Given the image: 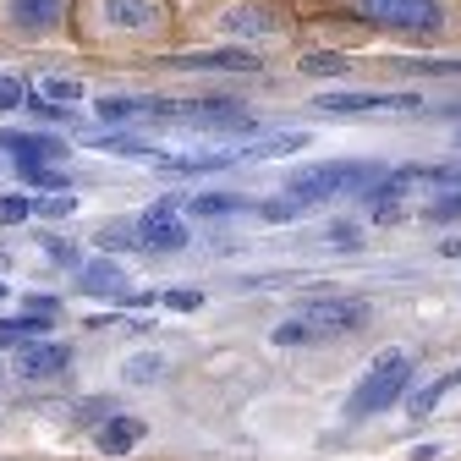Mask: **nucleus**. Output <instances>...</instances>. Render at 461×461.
I'll list each match as a JSON object with an SVG mask.
<instances>
[{
	"mask_svg": "<svg viewBox=\"0 0 461 461\" xmlns=\"http://www.w3.org/2000/svg\"><path fill=\"white\" fill-rule=\"evenodd\" d=\"M412 384V357L401 352V346H390V352L374 357V368L357 379V390L346 395V418H374V412H390L401 395H407Z\"/></svg>",
	"mask_w": 461,
	"mask_h": 461,
	"instance_id": "obj_1",
	"label": "nucleus"
},
{
	"mask_svg": "<svg viewBox=\"0 0 461 461\" xmlns=\"http://www.w3.org/2000/svg\"><path fill=\"white\" fill-rule=\"evenodd\" d=\"M379 176H384V165H368V159H335V165H308V170H292L285 193H292L297 203H319V198L368 193Z\"/></svg>",
	"mask_w": 461,
	"mask_h": 461,
	"instance_id": "obj_2",
	"label": "nucleus"
},
{
	"mask_svg": "<svg viewBox=\"0 0 461 461\" xmlns=\"http://www.w3.org/2000/svg\"><path fill=\"white\" fill-rule=\"evenodd\" d=\"M352 6L395 33H439V0H352Z\"/></svg>",
	"mask_w": 461,
	"mask_h": 461,
	"instance_id": "obj_3",
	"label": "nucleus"
},
{
	"mask_svg": "<svg viewBox=\"0 0 461 461\" xmlns=\"http://www.w3.org/2000/svg\"><path fill=\"white\" fill-rule=\"evenodd\" d=\"M138 237H143L149 253H182V248L193 242V230H187V220L176 214V203H154V209H143V220H138Z\"/></svg>",
	"mask_w": 461,
	"mask_h": 461,
	"instance_id": "obj_4",
	"label": "nucleus"
},
{
	"mask_svg": "<svg viewBox=\"0 0 461 461\" xmlns=\"http://www.w3.org/2000/svg\"><path fill=\"white\" fill-rule=\"evenodd\" d=\"M319 115H374V110H418V94H319Z\"/></svg>",
	"mask_w": 461,
	"mask_h": 461,
	"instance_id": "obj_5",
	"label": "nucleus"
},
{
	"mask_svg": "<svg viewBox=\"0 0 461 461\" xmlns=\"http://www.w3.org/2000/svg\"><path fill=\"white\" fill-rule=\"evenodd\" d=\"M303 319L319 330V340L324 335H346V330H357L363 319H368V303H357V297H324V303H308L303 308Z\"/></svg>",
	"mask_w": 461,
	"mask_h": 461,
	"instance_id": "obj_6",
	"label": "nucleus"
},
{
	"mask_svg": "<svg viewBox=\"0 0 461 461\" xmlns=\"http://www.w3.org/2000/svg\"><path fill=\"white\" fill-rule=\"evenodd\" d=\"M17 363H23L28 379H55V374H67V368H72V346L28 340V346H17Z\"/></svg>",
	"mask_w": 461,
	"mask_h": 461,
	"instance_id": "obj_7",
	"label": "nucleus"
},
{
	"mask_svg": "<svg viewBox=\"0 0 461 461\" xmlns=\"http://www.w3.org/2000/svg\"><path fill=\"white\" fill-rule=\"evenodd\" d=\"M99 12H104L110 28H122V33L159 28V0H99Z\"/></svg>",
	"mask_w": 461,
	"mask_h": 461,
	"instance_id": "obj_8",
	"label": "nucleus"
},
{
	"mask_svg": "<svg viewBox=\"0 0 461 461\" xmlns=\"http://www.w3.org/2000/svg\"><path fill=\"white\" fill-rule=\"evenodd\" d=\"M61 12H67V0H6V17L17 28H28V33L55 28V23H61Z\"/></svg>",
	"mask_w": 461,
	"mask_h": 461,
	"instance_id": "obj_9",
	"label": "nucleus"
},
{
	"mask_svg": "<svg viewBox=\"0 0 461 461\" xmlns=\"http://www.w3.org/2000/svg\"><path fill=\"white\" fill-rule=\"evenodd\" d=\"M176 72H248L258 67L248 50H203V55H182V61H170Z\"/></svg>",
	"mask_w": 461,
	"mask_h": 461,
	"instance_id": "obj_10",
	"label": "nucleus"
},
{
	"mask_svg": "<svg viewBox=\"0 0 461 461\" xmlns=\"http://www.w3.org/2000/svg\"><path fill=\"white\" fill-rule=\"evenodd\" d=\"M143 434H149V423H143V418H110V423H99L94 445H99L104 456H127Z\"/></svg>",
	"mask_w": 461,
	"mask_h": 461,
	"instance_id": "obj_11",
	"label": "nucleus"
},
{
	"mask_svg": "<svg viewBox=\"0 0 461 461\" xmlns=\"http://www.w3.org/2000/svg\"><path fill=\"white\" fill-rule=\"evenodd\" d=\"M0 149H12L17 159H61V154H67V143H61V138H44V132H17V127L0 132Z\"/></svg>",
	"mask_w": 461,
	"mask_h": 461,
	"instance_id": "obj_12",
	"label": "nucleus"
},
{
	"mask_svg": "<svg viewBox=\"0 0 461 461\" xmlns=\"http://www.w3.org/2000/svg\"><path fill=\"white\" fill-rule=\"evenodd\" d=\"M83 292H94V297H122L127 292V269L115 264V258H94V264H83Z\"/></svg>",
	"mask_w": 461,
	"mask_h": 461,
	"instance_id": "obj_13",
	"label": "nucleus"
},
{
	"mask_svg": "<svg viewBox=\"0 0 461 461\" xmlns=\"http://www.w3.org/2000/svg\"><path fill=\"white\" fill-rule=\"evenodd\" d=\"M104 122H127V115H154L159 110V99H132V94H104L99 104H94Z\"/></svg>",
	"mask_w": 461,
	"mask_h": 461,
	"instance_id": "obj_14",
	"label": "nucleus"
},
{
	"mask_svg": "<svg viewBox=\"0 0 461 461\" xmlns=\"http://www.w3.org/2000/svg\"><path fill=\"white\" fill-rule=\"evenodd\" d=\"M17 176L28 187H44V193H67V170H55L50 159H17Z\"/></svg>",
	"mask_w": 461,
	"mask_h": 461,
	"instance_id": "obj_15",
	"label": "nucleus"
},
{
	"mask_svg": "<svg viewBox=\"0 0 461 461\" xmlns=\"http://www.w3.org/2000/svg\"><path fill=\"white\" fill-rule=\"evenodd\" d=\"M456 384H461V368H450V374H439L434 384H423V390H412V418H429V412L439 407V401H445V395H450Z\"/></svg>",
	"mask_w": 461,
	"mask_h": 461,
	"instance_id": "obj_16",
	"label": "nucleus"
},
{
	"mask_svg": "<svg viewBox=\"0 0 461 461\" xmlns=\"http://www.w3.org/2000/svg\"><path fill=\"white\" fill-rule=\"evenodd\" d=\"M187 209H193L198 220H220V214H242L248 203L230 198V193H198V198H187Z\"/></svg>",
	"mask_w": 461,
	"mask_h": 461,
	"instance_id": "obj_17",
	"label": "nucleus"
},
{
	"mask_svg": "<svg viewBox=\"0 0 461 461\" xmlns=\"http://www.w3.org/2000/svg\"><path fill=\"white\" fill-rule=\"evenodd\" d=\"M308 149V132H280V138H264L253 149H242V159H275V154H297Z\"/></svg>",
	"mask_w": 461,
	"mask_h": 461,
	"instance_id": "obj_18",
	"label": "nucleus"
},
{
	"mask_svg": "<svg viewBox=\"0 0 461 461\" xmlns=\"http://www.w3.org/2000/svg\"><path fill=\"white\" fill-rule=\"evenodd\" d=\"M39 330H44V319H39V313L0 319V346H28V340H39Z\"/></svg>",
	"mask_w": 461,
	"mask_h": 461,
	"instance_id": "obj_19",
	"label": "nucleus"
},
{
	"mask_svg": "<svg viewBox=\"0 0 461 461\" xmlns=\"http://www.w3.org/2000/svg\"><path fill=\"white\" fill-rule=\"evenodd\" d=\"M313 340H319V330H313L303 313H297V319H280V324H275V346H313Z\"/></svg>",
	"mask_w": 461,
	"mask_h": 461,
	"instance_id": "obj_20",
	"label": "nucleus"
},
{
	"mask_svg": "<svg viewBox=\"0 0 461 461\" xmlns=\"http://www.w3.org/2000/svg\"><path fill=\"white\" fill-rule=\"evenodd\" d=\"M303 72L308 77H340L352 67H346V55H335V50H313V55H303Z\"/></svg>",
	"mask_w": 461,
	"mask_h": 461,
	"instance_id": "obj_21",
	"label": "nucleus"
},
{
	"mask_svg": "<svg viewBox=\"0 0 461 461\" xmlns=\"http://www.w3.org/2000/svg\"><path fill=\"white\" fill-rule=\"evenodd\" d=\"M44 99L50 104H77L83 99V83L77 77H44Z\"/></svg>",
	"mask_w": 461,
	"mask_h": 461,
	"instance_id": "obj_22",
	"label": "nucleus"
},
{
	"mask_svg": "<svg viewBox=\"0 0 461 461\" xmlns=\"http://www.w3.org/2000/svg\"><path fill=\"white\" fill-rule=\"evenodd\" d=\"M225 28H230V33H269L275 23H269L264 12H225Z\"/></svg>",
	"mask_w": 461,
	"mask_h": 461,
	"instance_id": "obj_23",
	"label": "nucleus"
},
{
	"mask_svg": "<svg viewBox=\"0 0 461 461\" xmlns=\"http://www.w3.org/2000/svg\"><path fill=\"white\" fill-rule=\"evenodd\" d=\"M324 242L340 248V253H352V248H357V225H352V220H330V225H324Z\"/></svg>",
	"mask_w": 461,
	"mask_h": 461,
	"instance_id": "obj_24",
	"label": "nucleus"
},
{
	"mask_svg": "<svg viewBox=\"0 0 461 461\" xmlns=\"http://www.w3.org/2000/svg\"><path fill=\"white\" fill-rule=\"evenodd\" d=\"M159 368H165V363H159L154 352H138V357H127V379H132V384H149V379H159Z\"/></svg>",
	"mask_w": 461,
	"mask_h": 461,
	"instance_id": "obj_25",
	"label": "nucleus"
},
{
	"mask_svg": "<svg viewBox=\"0 0 461 461\" xmlns=\"http://www.w3.org/2000/svg\"><path fill=\"white\" fill-rule=\"evenodd\" d=\"M72 209H77V198H72V193H50V198H39V203H33V214H44V220H67Z\"/></svg>",
	"mask_w": 461,
	"mask_h": 461,
	"instance_id": "obj_26",
	"label": "nucleus"
},
{
	"mask_svg": "<svg viewBox=\"0 0 461 461\" xmlns=\"http://www.w3.org/2000/svg\"><path fill=\"white\" fill-rule=\"evenodd\" d=\"M33 214V198H23V193H12V198H0V225H23Z\"/></svg>",
	"mask_w": 461,
	"mask_h": 461,
	"instance_id": "obj_27",
	"label": "nucleus"
},
{
	"mask_svg": "<svg viewBox=\"0 0 461 461\" xmlns=\"http://www.w3.org/2000/svg\"><path fill=\"white\" fill-rule=\"evenodd\" d=\"M423 182H439V187L461 193V165H445V170H423Z\"/></svg>",
	"mask_w": 461,
	"mask_h": 461,
	"instance_id": "obj_28",
	"label": "nucleus"
},
{
	"mask_svg": "<svg viewBox=\"0 0 461 461\" xmlns=\"http://www.w3.org/2000/svg\"><path fill=\"white\" fill-rule=\"evenodd\" d=\"M23 104V83L17 77H0V110H17Z\"/></svg>",
	"mask_w": 461,
	"mask_h": 461,
	"instance_id": "obj_29",
	"label": "nucleus"
},
{
	"mask_svg": "<svg viewBox=\"0 0 461 461\" xmlns=\"http://www.w3.org/2000/svg\"><path fill=\"white\" fill-rule=\"evenodd\" d=\"M33 115H39V122H67L72 110H61V104H50V99H33Z\"/></svg>",
	"mask_w": 461,
	"mask_h": 461,
	"instance_id": "obj_30",
	"label": "nucleus"
},
{
	"mask_svg": "<svg viewBox=\"0 0 461 461\" xmlns=\"http://www.w3.org/2000/svg\"><path fill=\"white\" fill-rule=\"evenodd\" d=\"M456 214H461V193H450L445 203H434V209H429V220H456Z\"/></svg>",
	"mask_w": 461,
	"mask_h": 461,
	"instance_id": "obj_31",
	"label": "nucleus"
},
{
	"mask_svg": "<svg viewBox=\"0 0 461 461\" xmlns=\"http://www.w3.org/2000/svg\"><path fill=\"white\" fill-rule=\"evenodd\" d=\"M165 303H170V308H182V313H193V308H198L203 297H198V292H170Z\"/></svg>",
	"mask_w": 461,
	"mask_h": 461,
	"instance_id": "obj_32",
	"label": "nucleus"
},
{
	"mask_svg": "<svg viewBox=\"0 0 461 461\" xmlns=\"http://www.w3.org/2000/svg\"><path fill=\"white\" fill-rule=\"evenodd\" d=\"M50 258H55V264H77V248H72V242H50Z\"/></svg>",
	"mask_w": 461,
	"mask_h": 461,
	"instance_id": "obj_33",
	"label": "nucleus"
},
{
	"mask_svg": "<svg viewBox=\"0 0 461 461\" xmlns=\"http://www.w3.org/2000/svg\"><path fill=\"white\" fill-rule=\"evenodd\" d=\"M445 253H450V258H461V242H445Z\"/></svg>",
	"mask_w": 461,
	"mask_h": 461,
	"instance_id": "obj_34",
	"label": "nucleus"
},
{
	"mask_svg": "<svg viewBox=\"0 0 461 461\" xmlns=\"http://www.w3.org/2000/svg\"><path fill=\"white\" fill-rule=\"evenodd\" d=\"M0 297H6V285H0Z\"/></svg>",
	"mask_w": 461,
	"mask_h": 461,
	"instance_id": "obj_35",
	"label": "nucleus"
}]
</instances>
